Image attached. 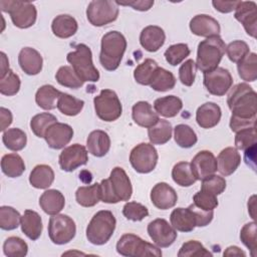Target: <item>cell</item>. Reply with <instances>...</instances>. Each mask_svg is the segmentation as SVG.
Masks as SVG:
<instances>
[{"mask_svg": "<svg viewBox=\"0 0 257 257\" xmlns=\"http://www.w3.org/2000/svg\"><path fill=\"white\" fill-rule=\"evenodd\" d=\"M242 243L250 250L251 256H256V223L250 222L245 224L240 232Z\"/></svg>", "mask_w": 257, "mask_h": 257, "instance_id": "db71d44e", "label": "cell"}, {"mask_svg": "<svg viewBox=\"0 0 257 257\" xmlns=\"http://www.w3.org/2000/svg\"><path fill=\"white\" fill-rule=\"evenodd\" d=\"M75 200L82 207H93L100 201V186L95 183L79 187L75 192Z\"/></svg>", "mask_w": 257, "mask_h": 257, "instance_id": "d590c367", "label": "cell"}, {"mask_svg": "<svg viewBox=\"0 0 257 257\" xmlns=\"http://www.w3.org/2000/svg\"><path fill=\"white\" fill-rule=\"evenodd\" d=\"M166 41L165 31L157 25L145 27L140 34V43L149 52L158 51Z\"/></svg>", "mask_w": 257, "mask_h": 257, "instance_id": "44dd1931", "label": "cell"}, {"mask_svg": "<svg viewBox=\"0 0 257 257\" xmlns=\"http://www.w3.org/2000/svg\"><path fill=\"white\" fill-rule=\"evenodd\" d=\"M158 158V152L154 145L141 143L131 151L130 163L136 172L148 174L156 168Z\"/></svg>", "mask_w": 257, "mask_h": 257, "instance_id": "7c38bea8", "label": "cell"}, {"mask_svg": "<svg viewBox=\"0 0 257 257\" xmlns=\"http://www.w3.org/2000/svg\"><path fill=\"white\" fill-rule=\"evenodd\" d=\"M159 67L157 61L152 58H147L135 68L134 77L138 83L142 85H150Z\"/></svg>", "mask_w": 257, "mask_h": 257, "instance_id": "74e56055", "label": "cell"}, {"mask_svg": "<svg viewBox=\"0 0 257 257\" xmlns=\"http://www.w3.org/2000/svg\"><path fill=\"white\" fill-rule=\"evenodd\" d=\"M234 17L244 27L248 35L256 38L257 32V5L254 1H240Z\"/></svg>", "mask_w": 257, "mask_h": 257, "instance_id": "e0dca14e", "label": "cell"}, {"mask_svg": "<svg viewBox=\"0 0 257 257\" xmlns=\"http://www.w3.org/2000/svg\"><path fill=\"white\" fill-rule=\"evenodd\" d=\"M240 1H220L214 0L212 1V5L214 8L221 13H230L233 10H236Z\"/></svg>", "mask_w": 257, "mask_h": 257, "instance_id": "be15d7a7", "label": "cell"}, {"mask_svg": "<svg viewBox=\"0 0 257 257\" xmlns=\"http://www.w3.org/2000/svg\"><path fill=\"white\" fill-rule=\"evenodd\" d=\"M225 52L227 53L228 58L232 62L238 63L242 58H244L250 52V48L245 41L235 40L230 42L226 46Z\"/></svg>", "mask_w": 257, "mask_h": 257, "instance_id": "f5cc1de1", "label": "cell"}, {"mask_svg": "<svg viewBox=\"0 0 257 257\" xmlns=\"http://www.w3.org/2000/svg\"><path fill=\"white\" fill-rule=\"evenodd\" d=\"M66 60L71 64L73 70L83 82L98 81L99 72L92 62V53L86 44H77L75 50L67 54Z\"/></svg>", "mask_w": 257, "mask_h": 257, "instance_id": "5b68a950", "label": "cell"}, {"mask_svg": "<svg viewBox=\"0 0 257 257\" xmlns=\"http://www.w3.org/2000/svg\"><path fill=\"white\" fill-rule=\"evenodd\" d=\"M12 113L9 109L1 106L0 107V120H1V126L0 131L5 132L6 128L12 123Z\"/></svg>", "mask_w": 257, "mask_h": 257, "instance_id": "e7e4bbea", "label": "cell"}, {"mask_svg": "<svg viewBox=\"0 0 257 257\" xmlns=\"http://www.w3.org/2000/svg\"><path fill=\"white\" fill-rule=\"evenodd\" d=\"M126 49L125 37L118 31H109L101 38L99 61L101 66L108 70H115Z\"/></svg>", "mask_w": 257, "mask_h": 257, "instance_id": "3957f363", "label": "cell"}, {"mask_svg": "<svg viewBox=\"0 0 257 257\" xmlns=\"http://www.w3.org/2000/svg\"><path fill=\"white\" fill-rule=\"evenodd\" d=\"M100 200L107 204H116L121 201H128L133 194V187L125 171L115 167L110 172L108 179L100 182Z\"/></svg>", "mask_w": 257, "mask_h": 257, "instance_id": "6da1fadb", "label": "cell"}, {"mask_svg": "<svg viewBox=\"0 0 257 257\" xmlns=\"http://www.w3.org/2000/svg\"><path fill=\"white\" fill-rule=\"evenodd\" d=\"M175 85H176L175 75L171 71L163 67H159L157 69L155 76L152 80V83L150 84V86L154 90L160 91V92L171 90L175 87Z\"/></svg>", "mask_w": 257, "mask_h": 257, "instance_id": "b9f144b4", "label": "cell"}, {"mask_svg": "<svg viewBox=\"0 0 257 257\" xmlns=\"http://www.w3.org/2000/svg\"><path fill=\"white\" fill-rule=\"evenodd\" d=\"M20 226L22 232L32 241L37 240L42 233V220L40 215L32 210H25L21 216Z\"/></svg>", "mask_w": 257, "mask_h": 257, "instance_id": "83f0119b", "label": "cell"}, {"mask_svg": "<svg viewBox=\"0 0 257 257\" xmlns=\"http://www.w3.org/2000/svg\"><path fill=\"white\" fill-rule=\"evenodd\" d=\"M213 254L207 250L203 244L197 240H190L185 242L178 252L179 257H193V256H212Z\"/></svg>", "mask_w": 257, "mask_h": 257, "instance_id": "f907efd6", "label": "cell"}, {"mask_svg": "<svg viewBox=\"0 0 257 257\" xmlns=\"http://www.w3.org/2000/svg\"><path fill=\"white\" fill-rule=\"evenodd\" d=\"M118 12V5L115 1L93 0L86 8V17L91 25L100 27L115 21Z\"/></svg>", "mask_w": 257, "mask_h": 257, "instance_id": "30bf717a", "label": "cell"}, {"mask_svg": "<svg viewBox=\"0 0 257 257\" xmlns=\"http://www.w3.org/2000/svg\"><path fill=\"white\" fill-rule=\"evenodd\" d=\"M0 55H1V70H0V78H1L7 73V71L10 68H9V61L6 54L4 52H1Z\"/></svg>", "mask_w": 257, "mask_h": 257, "instance_id": "003e7915", "label": "cell"}, {"mask_svg": "<svg viewBox=\"0 0 257 257\" xmlns=\"http://www.w3.org/2000/svg\"><path fill=\"white\" fill-rule=\"evenodd\" d=\"M87 153L86 148L79 144H73L64 148L58 158L61 170L65 172H72L80 166L86 165L88 161Z\"/></svg>", "mask_w": 257, "mask_h": 257, "instance_id": "9a60e30c", "label": "cell"}, {"mask_svg": "<svg viewBox=\"0 0 257 257\" xmlns=\"http://www.w3.org/2000/svg\"><path fill=\"white\" fill-rule=\"evenodd\" d=\"M116 251L125 257H161L162 251L158 246L143 240L138 235L126 233L123 234L116 243Z\"/></svg>", "mask_w": 257, "mask_h": 257, "instance_id": "ba28073f", "label": "cell"}, {"mask_svg": "<svg viewBox=\"0 0 257 257\" xmlns=\"http://www.w3.org/2000/svg\"><path fill=\"white\" fill-rule=\"evenodd\" d=\"M190 30L197 36L208 38L219 35L221 27L219 22L212 16L207 14H198L191 19Z\"/></svg>", "mask_w": 257, "mask_h": 257, "instance_id": "ffe728a7", "label": "cell"}, {"mask_svg": "<svg viewBox=\"0 0 257 257\" xmlns=\"http://www.w3.org/2000/svg\"><path fill=\"white\" fill-rule=\"evenodd\" d=\"M61 91L53 85L44 84L40 86L35 94V101L39 107L45 110H51L57 107V100Z\"/></svg>", "mask_w": 257, "mask_h": 257, "instance_id": "d6a6232c", "label": "cell"}, {"mask_svg": "<svg viewBox=\"0 0 257 257\" xmlns=\"http://www.w3.org/2000/svg\"><path fill=\"white\" fill-rule=\"evenodd\" d=\"M55 78L60 85L73 89L79 88L83 84V81L77 76L73 68L68 65L59 67L55 74Z\"/></svg>", "mask_w": 257, "mask_h": 257, "instance_id": "ee69618b", "label": "cell"}, {"mask_svg": "<svg viewBox=\"0 0 257 257\" xmlns=\"http://www.w3.org/2000/svg\"><path fill=\"white\" fill-rule=\"evenodd\" d=\"M173 127L169 120L159 119V121L148 128L149 140L152 145H164L172 138Z\"/></svg>", "mask_w": 257, "mask_h": 257, "instance_id": "836d02e7", "label": "cell"}, {"mask_svg": "<svg viewBox=\"0 0 257 257\" xmlns=\"http://www.w3.org/2000/svg\"><path fill=\"white\" fill-rule=\"evenodd\" d=\"M86 148L92 156L101 158L105 156L110 149L109 136L101 130L92 131L86 140Z\"/></svg>", "mask_w": 257, "mask_h": 257, "instance_id": "484cf974", "label": "cell"}, {"mask_svg": "<svg viewBox=\"0 0 257 257\" xmlns=\"http://www.w3.org/2000/svg\"><path fill=\"white\" fill-rule=\"evenodd\" d=\"M256 127L246 128L236 133L235 147L237 150L245 151L246 149L256 145Z\"/></svg>", "mask_w": 257, "mask_h": 257, "instance_id": "6f0895ef", "label": "cell"}, {"mask_svg": "<svg viewBox=\"0 0 257 257\" xmlns=\"http://www.w3.org/2000/svg\"><path fill=\"white\" fill-rule=\"evenodd\" d=\"M51 29L56 37L69 38L76 33L78 24L72 16L68 14H60L53 19Z\"/></svg>", "mask_w": 257, "mask_h": 257, "instance_id": "f546056e", "label": "cell"}, {"mask_svg": "<svg viewBox=\"0 0 257 257\" xmlns=\"http://www.w3.org/2000/svg\"><path fill=\"white\" fill-rule=\"evenodd\" d=\"M54 181V172L48 165H37L35 166L30 175L29 183L36 189H47Z\"/></svg>", "mask_w": 257, "mask_h": 257, "instance_id": "1f68e13d", "label": "cell"}, {"mask_svg": "<svg viewBox=\"0 0 257 257\" xmlns=\"http://www.w3.org/2000/svg\"><path fill=\"white\" fill-rule=\"evenodd\" d=\"M134 121L143 127H151L159 121V115L153 110L152 105L148 101H138L132 109Z\"/></svg>", "mask_w": 257, "mask_h": 257, "instance_id": "d4e9b609", "label": "cell"}, {"mask_svg": "<svg viewBox=\"0 0 257 257\" xmlns=\"http://www.w3.org/2000/svg\"><path fill=\"white\" fill-rule=\"evenodd\" d=\"M76 233L74 221L67 215H52L48 222V236L52 243L63 245L70 242Z\"/></svg>", "mask_w": 257, "mask_h": 257, "instance_id": "8fae6325", "label": "cell"}, {"mask_svg": "<svg viewBox=\"0 0 257 257\" xmlns=\"http://www.w3.org/2000/svg\"><path fill=\"white\" fill-rule=\"evenodd\" d=\"M241 163V156L236 148L228 147L223 149L217 158L218 171L221 175L227 177L232 175Z\"/></svg>", "mask_w": 257, "mask_h": 257, "instance_id": "cb8c5ba5", "label": "cell"}, {"mask_svg": "<svg viewBox=\"0 0 257 257\" xmlns=\"http://www.w3.org/2000/svg\"><path fill=\"white\" fill-rule=\"evenodd\" d=\"M2 142L8 150L18 152L25 148L27 143V137L22 130L18 127H13L3 132Z\"/></svg>", "mask_w": 257, "mask_h": 257, "instance_id": "f35d334b", "label": "cell"}, {"mask_svg": "<svg viewBox=\"0 0 257 257\" xmlns=\"http://www.w3.org/2000/svg\"><path fill=\"white\" fill-rule=\"evenodd\" d=\"M20 68L28 75H36L42 69L43 59L41 54L32 47H24L18 54Z\"/></svg>", "mask_w": 257, "mask_h": 257, "instance_id": "7402d4cb", "label": "cell"}, {"mask_svg": "<svg viewBox=\"0 0 257 257\" xmlns=\"http://www.w3.org/2000/svg\"><path fill=\"white\" fill-rule=\"evenodd\" d=\"M65 205V198L62 193L55 189L46 190L39 198V206L48 215L58 214Z\"/></svg>", "mask_w": 257, "mask_h": 257, "instance_id": "4316f807", "label": "cell"}, {"mask_svg": "<svg viewBox=\"0 0 257 257\" xmlns=\"http://www.w3.org/2000/svg\"><path fill=\"white\" fill-rule=\"evenodd\" d=\"M0 8L10 15L13 24L21 29L31 27L37 17V10L34 4L20 0H1Z\"/></svg>", "mask_w": 257, "mask_h": 257, "instance_id": "52a82bcc", "label": "cell"}, {"mask_svg": "<svg viewBox=\"0 0 257 257\" xmlns=\"http://www.w3.org/2000/svg\"><path fill=\"white\" fill-rule=\"evenodd\" d=\"M84 101L76 98L68 93L61 92L57 100V108L59 111L68 116L77 115L83 108Z\"/></svg>", "mask_w": 257, "mask_h": 257, "instance_id": "ab89813d", "label": "cell"}, {"mask_svg": "<svg viewBox=\"0 0 257 257\" xmlns=\"http://www.w3.org/2000/svg\"><path fill=\"white\" fill-rule=\"evenodd\" d=\"M116 225L113 214L108 210H100L91 218L86 227V238L93 245H103L112 236Z\"/></svg>", "mask_w": 257, "mask_h": 257, "instance_id": "8992f818", "label": "cell"}, {"mask_svg": "<svg viewBox=\"0 0 257 257\" xmlns=\"http://www.w3.org/2000/svg\"><path fill=\"white\" fill-rule=\"evenodd\" d=\"M224 256H246V253L237 246H229L224 251Z\"/></svg>", "mask_w": 257, "mask_h": 257, "instance_id": "03108f58", "label": "cell"}, {"mask_svg": "<svg viewBox=\"0 0 257 257\" xmlns=\"http://www.w3.org/2000/svg\"><path fill=\"white\" fill-rule=\"evenodd\" d=\"M239 76L249 82H253L257 78V54L249 52L244 58L237 63Z\"/></svg>", "mask_w": 257, "mask_h": 257, "instance_id": "8d00e7d4", "label": "cell"}, {"mask_svg": "<svg viewBox=\"0 0 257 257\" xmlns=\"http://www.w3.org/2000/svg\"><path fill=\"white\" fill-rule=\"evenodd\" d=\"M150 197L153 205L160 210L171 209L178 201V195L175 189L164 182L158 183L153 187Z\"/></svg>", "mask_w": 257, "mask_h": 257, "instance_id": "d6986e66", "label": "cell"}, {"mask_svg": "<svg viewBox=\"0 0 257 257\" xmlns=\"http://www.w3.org/2000/svg\"><path fill=\"white\" fill-rule=\"evenodd\" d=\"M222 111L215 102H205L201 104L196 111V121L203 128H212L216 126L221 119Z\"/></svg>", "mask_w": 257, "mask_h": 257, "instance_id": "603a6c76", "label": "cell"}, {"mask_svg": "<svg viewBox=\"0 0 257 257\" xmlns=\"http://www.w3.org/2000/svg\"><path fill=\"white\" fill-rule=\"evenodd\" d=\"M170 222L180 232H191L196 227L195 216L189 207L174 209L170 216Z\"/></svg>", "mask_w": 257, "mask_h": 257, "instance_id": "f1b7e54d", "label": "cell"}, {"mask_svg": "<svg viewBox=\"0 0 257 257\" xmlns=\"http://www.w3.org/2000/svg\"><path fill=\"white\" fill-rule=\"evenodd\" d=\"M122 214L127 220L138 222L149 216V210L141 203L127 202L122 208Z\"/></svg>", "mask_w": 257, "mask_h": 257, "instance_id": "816d5d0a", "label": "cell"}, {"mask_svg": "<svg viewBox=\"0 0 257 257\" xmlns=\"http://www.w3.org/2000/svg\"><path fill=\"white\" fill-rule=\"evenodd\" d=\"M196 72V62L193 59H188L179 68V78L184 85L191 86L195 81Z\"/></svg>", "mask_w": 257, "mask_h": 257, "instance_id": "680465c9", "label": "cell"}, {"mask_svg": "<svg viewBox=\"0 0 257 257\" xmlns=\"http://www.w3.org/2000/svg\"><path fill=\"white\" fill-rule=\"evenodd\" d=\"M226 50V44L219 35L202 40L198 45L196 65L203 73L218 67Z\"/></svg>", "mask_w": 257, "mask_h": 257, "instance_id": "277c9868", "label": "cell"}, {"mask_svg": "<svg viewBox=\"0 0 257 257\" xmlns=\"http://www.w3.org/2000/svg\"><path fill=\"white\" fill-rule=\"evenodd\" d=\"M191 211L193 212L196 220V227H205L211 223L214 217L213 211H205L199 207H197L194 203L189 206Z\"/></svg>", "mask_w": 257, "mask_h": 257, "instance_id": "91938a15", "label": "cell"}, {"mask_svg": "<svg viewBox=\"0 0 257 257\" xmlns=\"http://www.w3.org/2000/svg\"><path fill=\"white\" fill-rule=\"evenodd\" d=\"M190 48L186 43H177L169 46L164 55L169 64L176 66L185 60L190 55Z\"/></svg>", "mask_w": 257, "mask_h": 257, "instance_id": "c3c4849f", "label": "cell"}, {"mask_svg": "<svg viewBox=\"0 0 257 257\" xmlns=\"http://www.w3.org/2000/svg\"><path fill=\"white\" fill-rule=\"evenodd\" d=\"M21 216L19 212L10 206L0 207V228L10 231L16 229L20 225Z\"/></svg>", "mask_w": 257, "mask_h": 257, "instance_id": "7dc6e473", "label": "cell"}, {"mask_svg": "<svg viewBox=\"0 0 257 257\" xmlns=\"http://www.w3.org/2000/svg\"><path fill=\"white\" fill-rule=\"evenodd\" d=\"M147 230L153 242L160 248L170 247L177 238L176 229L163 218L150 222Z\"/></svg>", "mask_w": 257, "mask_h": 257, "instance_id": "5bb4252c", "label": "cell"}, {"mask_svg": "<svg viewBox=\"0 0 257 257\" xmlns=\"http://www.w3.org/2000/svg\"><path fill=\"white\" fill-rule=\"evenodd\" d=\"M203 82L209 93L222 96L231 88L233 78L228 69L218 66L217 68L204 73Z\"/></svg>", "mask_w": 257, "mask_h": 257, "instance_id": "4fadbf2b", "label": "cell"}, {"mask_svg": "<svg viewBox=\"0 0 257 257\" xmlns=\"http://www.w3.org/2000/svg\"><path fill=\"white\" fill-rule=\"evenodd\" d=\"M193 201L197 207L205 211H214V209L218 206L217 196L203 190H200L194 195Z\"/></svg>", "mask_w": 257, "mask_h": 257, "instance_id": "11a10c76", "label": "cell"}, {"mask_svg": "<svg viewBox=\"0 0 257 257\" xmlns=\"http://www.w3.org/2000/svg\"><path fill=\"white\" fill-rule=\"evenodd\" d=\"M229 124L232 132L238 133L246 128L256 127V118H240V117L231 115Z\"/></svg>", "mask_w": 257, "mask_h": 257, "instance_id": "94428289", "label": "cell"}, {"mask_svg": "<svg viewBox=\"0 0 257 257\" xmlns=\"http://www.w3.org/2000/svg\"><path fill=\"white\" fill-rule=\"evenodd\" d=\"M72 137L73 130L69 124L56 121L47 128L44 140L49 148L60 150L69 144Z\"/></svg>", "mask_w": 257, "mask_h": 257, "instance_id": "ac0fdd59", "label": "cell"}, {"mask_svg": "<svg viewBox=\"0 0 257 257\" xmlns=\"http://www.w3.org/2000/svg\"><path fill=\"white\" fill-rule=\"evenodd\" d=\"M20 85L21 81L18 74L11 69H9L7 73L0 78V92L3 95H15L19 91Z\"/></svg>", "mask_w": 257, "mask_h": 257, "instance_id": "681fc988", "label": "cell"}, {"mask_svg": "<svg viewBox=\"0 0 257 257\" xmlns=\"http://www.w3.org/2000/svg\"><path fill=\"white\" fill-rule=\"evenodd\" d=\"M174 139L177 145L184 149L192 148L196 145L198 138L194 130L188 124L180 123L174 128Z\"/></svg>", "mask_w": 257, "mask_h": 257, "instance_id": "7bdbcfd3", "label": "cell"}, {"mask_svg": "<svg viewBox=\"0 0 257 257\" xmlns=\"http://www.w3.org/2000/svg\"><path fill=\"white\" fill-rule=\"evenodd\" d=\"M1 170L7 177L17 178L24 173L25 164L18 154H6L1 159Z\"/></svg>", "mask_w": 257, "mask_h": 257, "instance_id": "e575fe53", "label": "cell"}, {"mask_svg": "<svg viewBox=\"0 0 257 257\" xmlns=\"http://www.w3.org/2000/svg\"><path fill=\"white\" fill-rule=\"evenodd\" d=\"M28 245L27 243L17 237H8L3 244V253L7 257H24L27 255Z\"/></svg>", "mask_w": 257, "mask_h": 257, "instance_id": "f6af8a7d", "label": "cell"}, {"mask_svg": "<svg viewBox=\"0 0 257 257\" xmlns=\"http://www.w3.org/2000/svg\"><path fill=\"white\" fill-rule=\"evenodd\" d=\"M57 121L56 116L49 112H41L34 115L30 120V128L38 138H44L47 128Z\"/></svg>", "mask_w": 257, "mask_h": 257, "instance_id": "bcb514c9", "label": "cell"}, {"mask_svg": "<svg viewBox=\"0 0 257 257\" xmlns=\"http://www.w3.org/2000/svg\"><path fill=\"white\" fill-rule=\"evenodd\" d=\"M96 115L103 121H114L122 112V106L117 94L111 89H102L93 98Z\"/></svg>", "mask_w": 257, "mask_h": 257, "instance_id": "9c48e42d", "label": "cell"}, {"mask_svg": "<svg viewBox=\"0 0 257 257\" xmlns=\"http://www.w3.org/2000/svg\"><path fill=\"white\" fill-rule=\"evenodd\" d=\"M225 189H226V181L221 176H217L214 174L202 180L201 190L203 191H206L218 196L222 194L225 191Z\"/></svg>", "mask_w": 257, "mask_h": 257, "instance_id": "9f6ffc18", "label": "cell"}, {"mask_svg": "<svg viewBox=\"0 0 257 257\" xmlns=\"http://www.w3.org/2000/svg\"><path fill=\"white\" fill-rule=\"evenodd\" d=\"M115 2L117 3V5L131 6L135 10H139V11H148L153 7L155 3L153 0H131V1H115Z\"/></svg>", "mask_w": 257, "mask_h": 257, "instance_id": "6125c7cd", "label": "cell"}, {"mask_svg": "<svg viewBox=\"0 0 257 257\" xmlns=\"http://www.w3.org/2000/svg\"><path fill=\"white\" fill-rule=\"evenodd\" d=\"M227 104L232 115L240 118H256L257 94L247 83L234 85L227 96Z\"/></svg>", "mask_w": 257, "mask_h": 257, "instance_id": "7a4b0ae2", "label": "cell"}, {"mask_svg": "<svg viewBox=\"0 0 257 257\" xmlns=\"http://www.w3.org/2000/svg\"><path fill=\"white\" fill-rule=\"evenodd\" d=\"M183 107L181 98L175 95H167L159 97L154 101V108L158 114L164 117L176 116Z\"/></svg>", "mask_w": 257, "mask_h": 257, "instance_id": "4dcf8cb0", "label": "cell"}, {"mask_svg": "<svg viewBox=\"0 0 257 257\" xmlns=\"http://www.w3.org/2000/svg\"><path fill=\"white\" fill-rule=\"evenodd\" d=\"M192 172L197 180H204L218 171L217 159L210 151L199 152L190 163Z\"/></svg>", "mask_w": 257, "mask_h": 257, "instance_id": "2e32d148", "label": "cell"}, {"mask_svg": "<svg viewBox=\"0 0 257 257\" xmlns=\"http://www.w3.org/2000/svg\"><path fill=\"white\" fill-rule=\"evenodd\" d=\"M172 178L174 182L181 187H190L197 181L192 172L191 165L188 162L177 163L173 167Z\"/></svg>", "mask_w": 257, "mask_h": 257, "instance_id": "60d3db41", "label": "cell"}]
</instances>
